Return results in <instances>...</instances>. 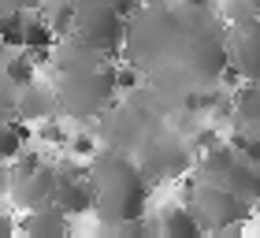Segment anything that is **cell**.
<instances>
[{"mask_svg":"<svg viewBox=\"0 0 260 238\" xmlns=\"http://www.w3.org/2000/svg\"><path fill=\"white\" fill-rule=\"evenodd\" d=\"M93 209L104 212V220L112 223H126L141 216V205H145V178L141 171L130 164L126 157H115V153H104L93 164Z\"/></svg>","mask_w":260,"mask_h":238,"instance_id":"obj_1","label":"cell"},{"mask_svg":"<svg viewBox=\"0 0 260 238\" xmlns=\"http://www.w3.org/2000/svg\"><path fill=\"white\" fill-rule=\"evenodd\" d=\"M193 216L201 220V227L231 234L253 216V201L238 197L234 190L223 186L219 178H208V183H201L193 190Z\"/></svg>","mask_w":260,"mask_h":238,"instance_id":"obj_2","label":"cell"},{"mask_svg":"<svg viewBox=\"0 0 260 238\" xmlns=\"http://www.w3.org/2000/svg\"><path fill=\"white\" fill-rule=\"evenodd\" d=\"M75 34L101 56H112L123 45V15L101 0H78L75 4Z\"/></svg>","mask_w":260,"mask_h":238,"instance_id":"obj_3","label":"cell"},{"mask_svg":"<svg viewBox=\"0 0 260 238\" xmlns=\"http://www.w3.org/2000/svg\"><path fill=\"white\" fill-rule=\"evenodd\" d=\"M234 71L245 82H260V22H238L234 26Z\"/></svg>","mask_w":260,"mask_h":238,"instance_id":"obj_4","label":"cell"},{"mask_svg":"<svg viewBox=\"0 0 260 238\" xmlns=\"http://www.w3.org/2000/svg\"><path fill=\"white\" fill-rule=\"evenodd\" d=\"M8 190L15 194V201L22 209H41V205H49L52 194H56V171L41 164V168L30 171V175H11Z\"/></svg>","mask_w":260,"mask_h":238,"instance_id":"obj_5","label":"cell"},{"mask_svg":"<svg viewBox=\"0 0 260 238\" xmlns=\"http://www.w3.org/2000/svg\"><path fill=\"white\" fill-rule=\"evenodd\" d=\"M52 205H56V209H63L67 216H82V212H89V209H93V183H89L86 175L56 178Z\"/></svg>","mask_w":260,"mask_h":238,"instance_id":"obj_6","label":"cell"},{"mask_svg":"<svg viewBox=\"0 0 260 238\" xmlns=\"http://www.w3.org/2000/svg\"><path fill=\"white\" fill-rule=\"evenodd\" d=\"M219 183L227 190H234L238 197H245V201H260V164L242 160L238 153H234V160L227 164V171L219 175Z\"/></svg>","mask_w":260,"mask_h":238,"instance_id":"obj_7","label":"cell"},{"mask_svg":"<svg viewBox=\"0 0 260 238\" xmlns=\"http://www.w3.org/2000/svg\"><path fill=\"white\" fill-rule=\"evenodd\" d=\"M156 231L160 234H168V238H197L201 231V220L193 216V209H182V205H168L160 212V223H156Z\"/></svg>","mask_w":260,"mask_h":238,"instance_id":"obj_8","label":"cell"},{"mask_svg":"<svg viewBox=\"0 0 260 238\" xmlns=\"http://www.w3.org/2000/svg\"><path fill=\"white\" fill-rule=\"evenodd\" d=\"M22 231L26 234H63L67 231V212L56 209L52 201L41 209H30V216L22 220Z\"/></svg>","mask_w":260,"mask_h":238,"instance_id":"obj_9","label":"cell"},{"mask_svg":"<svg viewBox=\"0 0 260 238\" xmlns=\"http://www.w3.org/2000/svg\"><path fill=\"white\" fill-rule=\"evenodd\" d=\"M30 138V127L26 123H15V119H0V160L11 164L19 157L22 141Z\"/></svg>","mask_w":260,"mask_h":238,"instance_id":"obj_10","label":"cell"},{"mask_svg":"<svg viewBox=\"0 0 260 238\" xmlns=\"http://www.w3.org/2000/svg\"><path fill=\"white\" fill-rule=\"evenodd\" d=\"M56 34L45 19H22V49L26 52H38V49H52Z\"/></svg>","mask_w":260,"mask_h":238,"instance_id":"obj_11","label":"cell"},{"mask_svg":"<svg viewBox=\"0 0 260 238\" xmlns=\"http://www.w3.org/2000/svg\"><path fill=\"white\" fill-rule=\"evenodd\" d=\"M34 67H38V64H34V56H30L26 49H19L15 56L8 60L4 75H8V82H11V86H15V90H26L30 82H34Z\"/></svg>","mask_w":260,"mask_h":238,"instance_id":"obj_12","label":"cell"},{"mask_svg":"<svg viewBox=\"0 0 260 238\" xmlns=\"http://www.w3.org/2000/svg\"><path fill=\"white\" fill-rule=\"evenodd\" d=\"M234 112H238V119H242L245 127H256L260 123V82H249V86L238 93Z\"/></svg>","mask_w":260,"mask_h":238,"instance_id":"obj_13","label":"cell"},{"mask_svg":"<svg viewBox=\"0 0 260 238\" xmlns=\"http://www.w3.org/2000/svg\"><path fill=\"white\" fill-rule=\"evenodd\" d=\"M71 153H75L78 160H86V157H97V138H89V134H78V138H71Z\"/></svg>","mask_w":260,"mask_h":238,"instance_id":"obj_14","label":"cell"},{"mask_svg":"<svg viewBox=\"0 0 260 238\" xmlns=\"http://www.w3.org/2000/svg\"><path fill=\"white\" fill-rule=\"evenodd\" d=\"M41 138H45V141H63L60 123H45V127H41Z\"/></svg>","mask_w":260,"mask_h":238,"instance_id":"obj_15","label":"cell"},{"mask_svg":"<svg viewBox=\"0 0 260 238\" xmlns=\"http://www.w3.org/2000/svg\"><path fill=\"white\" fill-rule=\"evenodd\" d=\"M8 186H11V168L0 160V194H8Z\"/></svg>","mask_w":260,"mask_h":238,"instance_id":"obj_16","label":"cell"},{"mask_svg":"<svg viewBox=\"0 0 260 238\" xmlns=\"http://www.w3.org/2000/svg\"><path fill=\"white\" fill-rule=\"evenodd\" d=\"M186 4H193V8H205V4H208V0H186Z\"/></svg>","mask_w":260,"mask_h":238,"instance_id":"obj_17","label":"cell"},{"mask_svg":"<svg viewBox=\"0 0 260 238\" xmlns=\"http://www.w3.org/2000/svg\"><path fill=\"white\" fill-rule=\"evenodd\" d=\"M245 4H253V8H260V0H245Z\"/></svg>","mask_w":260,"mask_h":238,"instance_id":"obj_18","label":"cell"}]
</instances>
